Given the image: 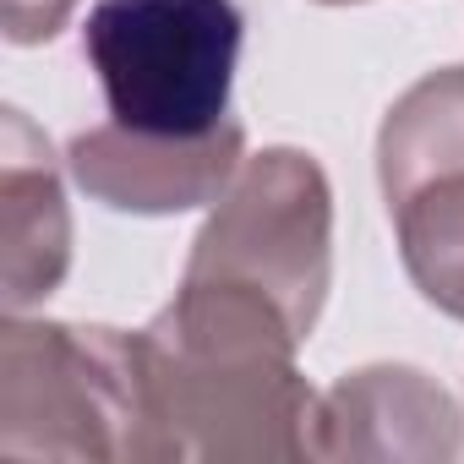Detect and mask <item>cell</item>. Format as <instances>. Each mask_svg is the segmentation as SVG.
<instances>
[{
  "label": "cell",
  "instance_id": "10",
  "mask_svg": "<svg viewBox=\"0 0 464 464\" xmlns=\"http://www.w3.org/2000/svg\"><path fill=\"white\" fill-rule=\"evenodd\" d=\"M77 12V0H0V28L6 44L28 50V44H50Z\"/></svg>",
  "mask_w": 464,
  "mask_h": 464
},
{
  "label": "cell",
  "instance_id": "6",
  "mask_svg": "<svg viewBox=\"0 0 464 464\" xmlns=\"http://www.w3.org/2000/svg\"><path fill=\"white\" fill-rule=\"evenodd\" d=\"M459 448H464V410L420 366L404 361L355 366L323 393L317 459L453 464Z\"/></svg>",
  "mask_w": 464,
  "mask_h": 464
},
{
  "label": "cell",
  "instance_id": "5",
  "mask_svg": "<svg viewBox=\"0 0 464 464\" xmlns=\"http://www.w3.org/2000/svg\"><path fill=\"white\" fill-rule=\"evenodd\" d=\"M246 159V126L229 115L213 131L169 137L137 126H88L66 148V175L115 213L169 218L191 208H213Z\"/></svg>",
  "mask_w": 464,
  "mask_h": 464
},
{
  "label": "cell",
  "instance_id": "8",
  "mask_svg": "<svg viewBox=\"0 0 464 464\" xmlns=\"http://www.w3.org/2000/svg\"><path fill=\"white\" fill-rule=\"evenodd\" d=\"M442 175H464V66L426 72L377 126V186L388 208Z\"/></svg>",
  "mask_w": 464,
  "mask_h": 464
},
{
  "label": "cell",
  "instance_id": "4",
  "mask_svg": "<svg viewBox=\"0 0 464 464\" xmlns=\"http://www.w3.org/2000/svg\"><path fill=\"white\" fill-rule=\"evenodd\" d=\"M246 17L236 0H93L82 55L121 126L197 137L229 121Z\"/></svg>",
  "mask_w": 464,
  "mask_h": 464
},
{
  "label": "cell",
  "instance_id": "2",
  "mask_svg": "<svg viewBox=\"0 0 464 464\" xmlns=\"http://www.w3.org/2000/svg\"><path fill=\"white\" fill-rule=\"evenodd\" d=\"M0 459L164 464L142 334L6 312L0 323Z\"/></svg>",
  "mask_w": 464,
  "mask_h": 464
},
{
  "label": "cell",
  "instance_id": "3",
  "mask_svg": "<svg viewBox=\"0 0 464 464\" xmlns=\"http://www.w3.org/2000/svg\"><path fill=\"white\" fill-rule=\"evenodd\" d=\"M180 279L268 301L306 344L334 285V186L323 164L301 148L246 153L208 208Z\"/></svg>",
  "mask_w": 464,
  "mask_h": 464
},
{
  "label": "cell",
  "instance_id": "11",
  "mask_svg": "<svg viewBox=\"0 0 464 464\" xmlns=\"http://www.w3.org/2000/svg\"><path fill=\"white\" fill-rule=\"evenodd\" d=\"M317 6H361V0H317Z\"/></svg>",
  "mask_w": 464,
  "mask_h": 464
},
{
  "label": "cell",
  "instance_id": "7",
  "mask_svg": "<svg viewBox=\"0 0 464 464\" xmlns=\"http://www.w3.org/2000/svg\"><path fill=\"white\" fill-rule=\"evenodd\" d=\"M66 159L23 115L0 110V301L6 312L44 306L72 268Z\"/></svg>",
  "mask_w": 464,
  "mask_h": 464
},
{
  "label": "cell",
  "instance_id": "9",
  "mask_svg": "<svg viewBox=\"0 0 464 464\" xmlns=\"http://www.w3.org/2000/svg\"><path fill=\"white\" fill-rule=\"evenodd\" d=\"M388 213L410 285L426 295V306L464 323V175H442Z\"/></svg>",
  "mask_w": 464,
  "mask_h": 464
},
{
  "label": "cell",
  "instance_id": "1",
  "mask_svg": "<svg viewBox=\"0 0 464 464\" xmlns=\"http://www.w3.org/2000/svg\"><path fill=\"white\" fill-rule=\"evenodd\" d=\"M164 464H301L317 459L323 393L295 366V328L257 295L180 279L137 328Z\"/></svg>",
  "mask_w": 464,
  "mask_h": 464
}]
</instances>
